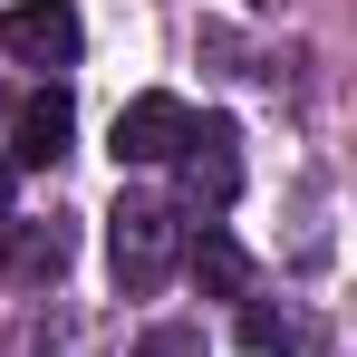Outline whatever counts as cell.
<instances>
[{
  "label": "cell",
  "mask_w": 357,
  "mask_h": 357,
  "mask_svg": "<svg viewBox=\"0 0 357 357\" xmlns=\"http://www.w3.org/2000/svg\"><path fill=\"white\" fill-rule=\"evenodd\" d=\"M107 261H116V290H165L183 261V213L165 193H116L107 213Z\"/></svg>",
  "instance_id": "obj_1"
},
{
  "label": "cell",
  "mask_w": 357,
  "mask_h": 357,
  "mask_svg": "<svg viewBox=\"0 0 357 357\" xmlns=\"http://www.w3.org/2000/svg\"><path fill=\"white\" fill-rule=\"evenodd\" d=\"M68 261H77V222L68 213H39V222L0 232V280L10 290H49V280H68Z\"/></svg>",
  "instance_id": "obj_2"
},
{
  "label": "cell",
  "mask_w": 357,
  "mask_h": 357,
  "mask_svg": "<svg viewBox=\"0 0 357 357\" xmlns=\"http://www.w3.org/2000/svg\"><path fill=\"white\" fill-rule=\"evenodd\" d=\"M183 135H193V107L165 97V87H145V97L116 107V165H174Z\"/></svg>",
  "instance_id": "obj_3"
},
{
  "label": "cell",
  "mask_w": 357,
  "mask_h": 357,
  "mask_svg": "<svg viewBox=\"0 0 357 357\" xmlns=\"http://www.w3.org/2000/svg\"><path fill=\"white\" fill-rule=\"evenodd\" d=\"M77 39H87V29H77L68 0H10V10H0V49L29 59V68H68V59H77Z\"/></svg>",
  "instance_id": "obj_4"
},
{
  "label": "cell",
  "mask_w": 357,
  "mask_h": 357,
  "mask_svg": "<svg viewBox=\"0 0 357 357\" xmlns=\"http://www.w3.org/2000/svg\"><path fill=\"white\" fill-rule=\"evenodd\" d=\"M174 165H183V183H193V203H213V213H222V203L241 193V135H232V116H203L193 135H183Z\"/></svg>",
  "instance_id": "obj_5"
},
{
  "label": "cell",
  "mask_w": 357,
  "mask_h": 357,
  "mask_svg": "<svg viewBox=\"0 0 357 357\" xmlns=\"http://www.w3.org/2000/svg\"><path fill=\"white\" fill-rule=\"evenodd\" d=\"M68 126H77V107H68L59 87H49V97H29L20 126H10V155H20V165H59V155H68Z\"/></svg>",
  "instance_id": "obj_6"
},
{
  "label": "cell",
  "mask_w": 357,
  "mask_h": 357,
  "mask_svg": "<svg viewBox=\"0 0 357 357\" xmlns=\"http://www.w3.org/2000/svg\"><path fill=\"white\" fill-rule=\"evenodd\" d=\"M183 271H193V290H213V299H241V290H251V251H241L232 232H203L193 251H183Z\"/></svg>",
  "instance_id": "obj_7"
},
{
  "label": "cell",
  "mask_w": 357,
  "mask_h": 357,
  "mask_svg": "<svg viewBox=\"0 0 357 357\" xmlns=\"http://www.w3.org/2000/svg\"><path fill=\"white\" fill-rule=\"evenodd\" d=\"M241 348L251 357H319V328L290 309H241Z\"/></svg>",
  "instance_id": "obj_8"
},
{
  "label": "cell",
  "mask_w": 357,
  "mask_h": 357,
  "mask_svg": "<svg viewBox=\"0 0 357 357\" xmlns=\"http://www.w3.org/2000/svg\"><path fill=\"white\" fill-rule=\"evenodd\" d=\"M145 357H203V338H193V328H155V338H145Z\"/></svg>",
  "instance_id": "obj_9"
},
{
  "label": "cell",
  "mask_w": 357,
  "mask_h": 357,
  "mask_svg": "<svg viewBox=\"0 0 357 357\" xmlns=\"http://www.w3.org/2000/svg\"><path fill=\"white\" fill-rule=\"evenodd\" d=\"M0 213H10V165H0Z\"/></svg>",
  "instance_id": "obj_10"
}]
</instances>
